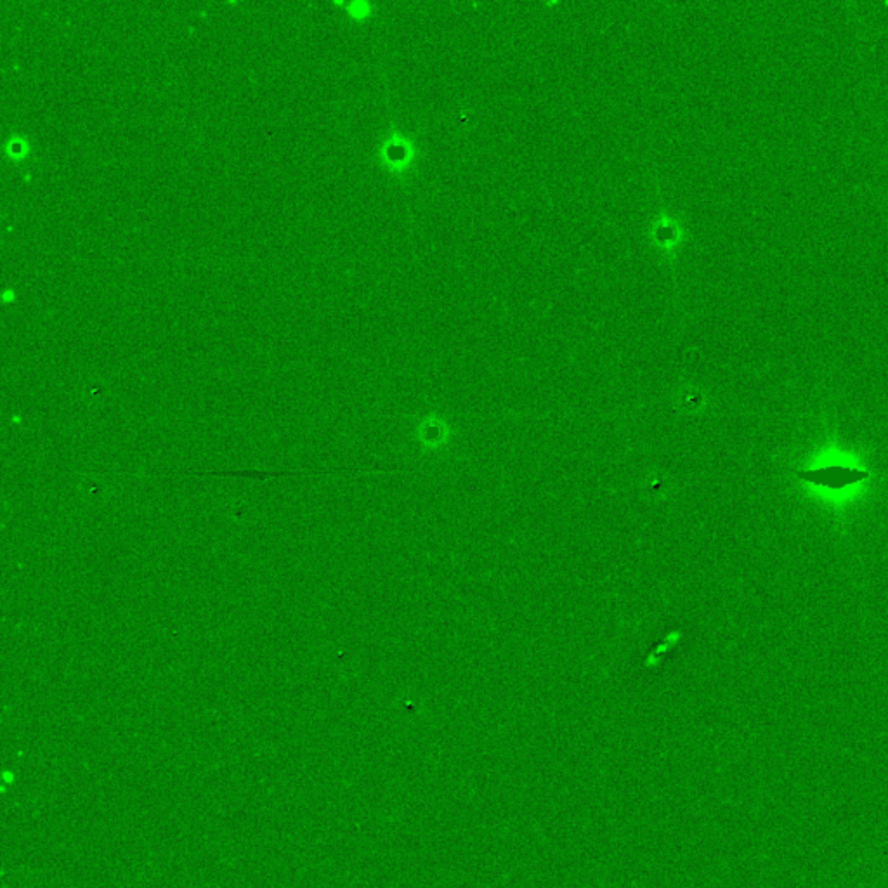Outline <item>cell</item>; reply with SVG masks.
Listing matches in <instances>:
<instances>
[{
    "label": "cell",
    "mask_w": 888,
    "mask_h": 888,
    "mask_svg": "<svg viewBox=\"0 0 888 888\" xmlns=\"http://www.w3.org/2000/svg\"><path fill=\"white\" fill-rule=\"evenodd\" d=\"M798 479L807 481V483L817 484V486H826L831 490H842L852 484L861 483L864 479H868V472L857 469V467H847V465H824V467H816V469H805L797 474Z\"/></svg>",
    "instance_id": "1"
}]
</instances>
